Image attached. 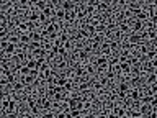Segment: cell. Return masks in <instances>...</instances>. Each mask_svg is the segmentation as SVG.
<instances>
[{"label":"cell","instance_id":"cell-2","mask_svg":"<svg viewBox=\"0 0 157 118\" xmlns=\"http://www.w3.org/2000/svg\"><path fill=\"white\" fill-rule=\"evenodd\" d=\"M44 33H48L49 36H51V35H59V25H57V23H54V22L48 23V26H46V31H44Z\"/></svg>","mask_w":157,"mask_h":118},{"label":"cell","instance_id":"cell-30","mask_svg":"<svg viewBox=\"0 0 157 118\" xmlns=\"http://www.w3.org/2000/svg\"><path fill=\"white\" fill-rule=\"evenodd\" d=\"M33 4H35L39 10H44V8H46V2H44V0H38V2H33Z\"/></svg>","mask_w":157,"mask_h":118},{"label":"cell","instance_id":"cell-22","mask_svg":"<svg viewBox=\"0 0 157 118\" xmlns=\"http://www.w3.org/2000/svg\"><path fill=\"white\" fill-rule=\"evenodd\" d=\"M97 8L100 12H105V10H108V8H110V4H108V2H98Z\"/></svg>","mask_w":157,"mask_h":118},{"label":"cell","instance_id":"cell-31","mask_svg":"<svg viewBox=\"0 0 157 118\" xmlns=\"http://www.w3.org/2000/svg\"><path fill=\"white\" fill-rule=\"evenodd\" d=\"M31 4V2H17V5H18V8H21V10H25V8H28V5Z\"/></svg>","mask_w":157,"mask_h":118},{"label":"cell","instance_id":"cell-21","mask_svg":"<svg viewBox=\"0 0 157 118\" xmlns=\"http://www.w3.org/2000/svg\"><path fill=\"white\" fill-rule=\"evenodd\" d=\"M101 53H103L101 56H105V57H108L110 54H111V49L108 48V44H105V43L101 44Z\"/></svg>","mask_w":157,"mask_h":118},{"label":"cell","instance_id":"cell-34","mask_svg":"<svg viewBox=\"0 0 157 118\" xmlns=\"http://www.w3.org/2000/svg\"><path fill=\"white\" fill-rule=\"evenodd\" d=\"M57 56H59V57H64V56H67V51L64 49V46L57 48Z\"/></svg>","mask_w":157,"mask_h":118},{"label":"cell","instance_id":"cell-38","mask_svg":"<svg viewBox=\"0 0 157 118\" xmlns=\"http://www.w3.org/2000/svg\"><path fill=\"white\" fill-rule=\"evenodd\" d=\"M21 89H23V84H21V82H15L13 84V90H15V92H20Z\"/></svg>","mask_w":157,"mask_h":118},{"label":"cell","instance_id":"cell-27","mask_svg":"<svg viewBox=\"0 0 157 118\" xmlns=\"http://www.w3.org/2000/svg\"><path fill=\"white\" fill-rule=\"evenodd\" d=\"M57 39L61 41V44H64V43H67V41H69V35H67L66 31H62V33L59 35V38H57Z\"/></svg>","mask_w":157,"mask_h":118},{"label":"cell","instance_id":"cell-4","mask_svg":"<svg viewBox=\"0 0 157 118\" xmlns=\"http://www.w3.org/2000/svg\"><path fill=\"white\" fill-rule=\"evenodd\" d=\"M134 20H139V22H147L149 20V17H147V12L144 10V8H141V10H137L136 13H134Z\"/></svg>","mask_w":157,"mask_h":118},{"label":"cell","instance_id":"cell-1","mask_svg":"<svg viewBox=\"0 0 157 118\" xmlns=\"http://www.w3.org/2000/svg\"><path fill=\"white\" fill-rule=\"evenodd\" d=\"M129 44H133V46H136V44H143V36L139 35V33H129Z\"/></svg>","mask_w":157,"mask_h":118},{"label":"cell","instance_id":"cell-8","mask_svg":"<svg viewBox=\"0 0 157 118\" xmlns=\"http://www.w3.org/2000/svg\"><path fill=\"white\" fill-rule=\"evenodd\" d=\"M128 93H129V98L133 102H137L141 98V90L139 89H133V90H129Z\"/></svg>","mask_w":157,"mask_h":118},{"label":"cell","instance_id":"cell-39","mask_svg":"<svg viewBox=\"0 0 157 118\" xmlns=\"http://www.w3.org/2000/svg\"><path fill=\"white\" fill-rule=\"evenodd\" d=\"M8 102H10V98H4V100H2V110H4V111H7Z\"/></svg>","mask_w":157,"mask_h":118},{"label":"cell","instance_id":"cell-33","mask_svg":"<svg viewBox=\"0 0 157 118\" xmlns=\"http://www.w3.org/2000/svg\"><path fill=\"white\" fill-rule=\"evenodd\" d=\"M139 51H141L143 56H146V53L149 51V46H147V44H139Z\"/></svg>","mask_w":157,"mask_h":118},{"label":"cell","instance_id":"cell-3","mask_svg":"<svg viewBox=\"0 0 157 118\" xmlns=\"http://www.w3.org/2000/svg\"><path fill=\"white\" fill-rule=\"evenodd\" d=\"M28 35H30V43H39V44L43 43V35L39 31H31Z\"/></svg>","mask_w":157,"mask_h":118},{"label":"cell","instance_id":"cell-40","mask_svg":"<svg viewBox=\"0 0 157 118\" xmlns=\"http://www.w3.org/2000/svg\"><path fill=\"white\" fill-rule=\"evenodd\" d=\"M41 118H54V113H52V111H46Z\"/></svg>","mask_w":157,"mask_h":118},{"label":"cell","instance_id":"cell-15","mask_svg":"<svg viewBox=\"0 0 157 118\" xmlns=\"http://www.w3.org/2000/svg\"><path fill=\"white\" fill-rule=\"evenodd\" d=\"M146 38L150 39V43H156L157 41V31L156 30H149V31H146Z\"/></svg>","mask_w":157,"mask_h":118},{"label":"cell","instance_id":"cell-35","mask_svg":"<svg viewBox=\"0 0 157 118\" xmlns=\"http://www.w3.org/2000/svg\"><path fill=\"white\" fill-rule=\"evenodd\" d=\"M20 74L23 75V77H25V75H28L30 74V69L26 67V66H21V67H20Z\"/></svg>","mask_w":157,"mask_h":118},{"label":"cell","instance_id":"cell-6","mask_svg":"<svg viewBox=\"0 0 157 118\" xmlns=\"http://www.w3.org/2000/svg\"><path fill=\"white\" fill-rule=\"evenodd\" d=\"M61 8H62L64 12H74V8H75V4L74 2H61Z\"/></svg>","mask_w":157,"mask_h":118},{"label":"cell","instance_id":"cell-12","mask_svg":"<svg viewBox=\"0 0 157 118\" xmlns=\"http://www.w3.org/2000/svg\"><path fill=\"white\" fill-rule=\"evenodd\" d=\"M4 53L7 54V56H15V53H17V46L10 43L7 48H5V51H4Z\"/></svg>","mask_w":157,"mask_h":118},{"label":"cell","instance_id":"cell-26","mask_svg":"<svg viewBox=\"0 0 157 118\" xmlns=\"http://www.w3.org/2000/svg\"><path fill=\"white\" fill-rule=\"evenodd\" d=\"M38 18H39V13H36V12H33V13H30L28 15V22H31V23H35V22H38Z\"/></svg>","mask_w":157,"mask_h":118},{"label":"cell","instance_id":"cell-9","mask_svg":"<svg viewBox=\"0 0 157 118\" xmlns=\"http://www.w3.org/2000/svg\"><path fill=\"white\" fill-rule=\"evenodd\" d=\"M18 43L28 46V44H30V35H28V33H20V35H18Z\"/></svg>","mask_w":157,"mask_h":118},{"label":"cell","instance_id":"cell-28","mask_svg":"<svg viewBox=\"0 0 157 118\" xmlns=\"http://www.w3.org/2000/svg\"><path fill=\"white\" fill-rule=\"evenodd\" d=\"M116 77V74L115 72H113V69L110 67V71L108 72H105V79H106V80H111V79H115Z\"/></svg>","mask_w":157,"mask_h":118},{"label":"cell","instance_id":"cell-10","mask_svg":"<svg viewBox=\"0 0 157 118\" xmlns=\"http://www.w3.org/2000/svg\"><path fill=\"white\" fill-rule=\"evenodd\" d=\"M119 71H121V74H126V75H129L131 74V66L128 64V62H119Z\"/></svg>","mask_w":157,"mask_h":118},{"label":"cell","instance_id":"cell-44","mask_svg":"<svg viewBox=\"0 0 157 118\" xmlns=\"http://www.w3.org/2000/svg\"><path fill=\"white\" fill-rule=\"evenodd\" d=\"M20 118H30V117H28V115H25V117H20Z\"/></svg>","mask_w":157,"mask_h":118},{"label":"cell","instance_id":"cell-20","mask_svg":"<svg viewBox=\"0 0 157 118\" xmlns=\"http://www.w3.org/2000/svg\"><path fill=\"white\" fill-rule=\"evenodd\" d=\"M54 17L57 18V20H64V17H66V12L62 10V8H57V10H54Z\"/></svg>","mask_w":157,"mask_h":118},{"label":"cell","instance_id":"cell-32","mask_svg":"<svg viewBox=\"0 0 157 118\" xmlns=\"http://www.w3.org/2000/svg\"><path fill=\"white\" fill-rule=\"evenodd\" d=\"M154 97H156V95H154ZM150 98H152L150 95H141V98H139V100L143 102V104H150Z\"/></svg>","mask_w":157,"mask_h":118},{"label":"cell","instance_id":"cell-25","mask_svg":"<svg viewBox=\"0 0 157 118\" xmlns=\"http://www.w3.org/2000/svg\"><path fill=\"white\" fill-rule=\"evenodd\" d=\"M77 38H79V39H84V38H90V36H88V33L85 31L84 28H80L79 31H77Z\"/></svg>","mask_w":157,"mask_h":118},{"label":"cell","instance_id":"cell-5","mask_svg":"<svg viewBox=\"0 0 157 118\" xmlns=\"http://www.w3.org/2000/svg\"><path fill=\"white\" fill-rule=\"evenodd\" d=\"M95 66H97V67H108V57L98 56L97 61H95Z\"/></svg>","mask_w":157,"mask_h":118},{"label":"cell","instance_id":"cell-37","mask_svg":"<svg viewBox=\"0 0 157 118\" xmlns=\"http://www.w3.org/2000/svg\"><path fill=\"white\" fill-rule=\"evenodd\" d=\"M35 105H36V98H35V97H28V107L33 108Z\"/></svg>","mask_w":157,"mask_h":118},{"label":"cell","instance_id":"cell-16","mask_svg":"<svg viewBox=\"0 0 157 118\" xmlns=\"http://www.w3.org/2000/svg\"><path fill=\"white\" fill-rule=\"evenodd\" d=\"M129 84L128 82H119L118 84V92H123V93H128L129 92Z\"/></svg>","mask_w":157,"mask_h":118},{"label":"cell","instance_id":"cell-17","mask_svg":"<svg viewBox=\"0 0 157 118\" xmlns=\"http://www.w3.org/2000/svg\"><path fill=\"white\" fill-rule=\"evenodd\" d=\"M41 15H43V17H46V18H51V17H54V8H49V7H46L44 10H41Z\"/></svg>","mask_w":157,"mask_h":118},{"label":"cell","instance_id":"cell-13","mask_svg":"<svg viewBox=\"0 0 157 118\" xmlns=\"http://www.w3.org/2000/svg\"><path fill=\"white\" fill-rule=\"evenodd\" d=\"M146 82L149 84V85H152V84H157V74H156V72H150V74H147Z\"/></svg>","mask_w":157,"mask_h":118},{"label":"cell","instance_id":"cell-7","mask_svg":"<svg viewBox=\"0 0 157 118\" xmlns=\"http://www.w3.org/2000/svg\"><path fill=\"white\" fill-rule=\"evenodd\" d=\"M113 117L115 118H124L126 117V110L121 107H115L113 108Z\"/></svg>","mask_w":157,"mask_h":118},{"label":"cell","instance_id":"cell-19","mask_svg":"<svg viewBox=\"0 0 157 118\" xmlns=\"http://www.w3.org/2000/svg\"><path fill=\"white\" fill-rule=\"evenodd\" d=\"M15 111H17V104H15L13 100H10V102H8V107H7V113L13 115Z\"/></svg>","mask_w":157,"mask_h":118},{"label":"cell","instance_id":"cell-18","mask_svg":"<svg viewBox=\"0 0 157 118\" xmlns=\"http://www.w3.org/2000/svg\"><path fill=\"white\" fill-rule=\"evenodd\" d=\"M25 66H26L30 71H33V69H38V62H36L35 59H28V61L25 62Z\"/></svg>","mask_w":157,"mask_h":118},{"label":"cell","instance_id":"cell-23","mask_svg":"<svg viewBox=\"0 0 157 118\" xmlns=\"http://www.w3.org/2000/svg\"><path fill=\"white\" fill-rule=\"evenodd\" d=\"M46 71H49V64L48 62H41V64H38V72H43V74H44Z\"/></svg>","mask_w":157,"mask_h":118},{"label":"cell","instance_id":"cell-43","mask_svg":"<svg viewBox=\"0 0 157 118\" xmlns=\"http://www.w3.org/2000/svg\"><path fill=\"white\" fill-rule=\"evenodd\" d=\"M57 66H59V67H66V62H64V61H59V62H57Z\"/></svg>","mask_w":157,"mask_h":118},{"label":"cell","instance_id":"cell-14","mask_svg":"<svg viewBox=\"0 0 157 118\" xmlns=\"http://www.w3.org/2000/svg\"><path fill=\"white\" fill-rule=\"evenodd\" d=\"M36 82V79L35 77H33V75H25V77H23V82H21V84H23V85H33V84H35Z\"/></svg>","mask_w":157,"mask_h":118},{"label":"cell","instance_id":"cell-36","mask_svg":"<svg viewBox=\"0 0 157 118\" xmlns=\"http://www.w3.org/2000/svg\"><path fill=\"white\" fill-rule=\"evenodd\" d=\"M8 44H10V43H8V38L7 39H2V41H0V49L5 51V48H7Z\"/></svg>","mask_w":157,"mask_h":118},{"label":"cell","instance_id":"cell-42","mask_svg":"<svg viewBox=\"0 0 157 118\" xmlns=\"http://www.w3.org/2000/svg\"><path fill=\"white\" fill-rule=\"evenodd\" d=\"M126 95H128V93H123V92H118V97H119V98H121V100H123V98H126Z\"/></svg>","mask_w":157,"mask_h":118},{"label":"cell","instance_id":"cell-24","mask_svg":"<svg viewBox=\"0 0 157 118\" xmlns=\"http://www.w3.org/2000/svg\"><path fill=\"white\" fill-rule=\"evenodd\" d=\"M64 20H66V22H74V20H75V12H66Z\"/></svg>","mask_w":157,"mask_h":118},{"label":"cell","instance_id":"cell-29","mask_svg":"<svg viewBox=\"0 0 157 118\" xmlns=\"http://www.w3.org/2000/svg\"><path fill=\"white\" fill-rule=\"evenodd\" d=\"M0 31H7V20H5V17L0 18Z\"/></svg>","mask_w":157,"mask_h":118},{"label":"cell","instance_id":"cell-41","mask_svg":"<svg viewBox=\"0 0 157 118\" xmlns=\"http://www.w3.org/2000/svg\"><path fill=\"white\" fill-rule=\"evenodd\" d=\"M39 110H41V108H39L38 105H35V107L31 108V111H33V113H35V115H36V113H39Z\"/></svg>","mask_w":157,"mask_h":118},{"label":"cell","instance_id":"cell-11","mask_svg":"<svg viewBox=\"0 0 157 118\" xmlns=\"http://www.w3.org/2000/svg\"><path fill=\"white\" fill-rule=\"evenodd\" d=\"M88 56H90V53H88L87 49H79L77 51V57H79L80 61H87Z\"/></svg>","mask_w":157,"mask_h":118}]
</instances>
